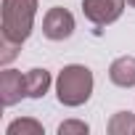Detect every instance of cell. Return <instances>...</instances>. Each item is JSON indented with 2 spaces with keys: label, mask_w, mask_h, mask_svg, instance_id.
Masks as SVG:
<instances>
[{
  "label": "cell",
  "mask_w": 135,
  "mask_h": 135,
  "mask_svg": "<svg viewBox=\"0 0 135 135\" xmlns=\"http://www.w3.org/2000/svg\"><path fill=\"white\" fill-rule=\"evenodd\" d=\"M109 132L111 135H132L135 132V117L130 111H119L111 122H109Z\"/></svg>",
  "instance_id": "ba28073f"
},
{
  "label": "cell",
  "mask_w": 135,
  "mask_h": 135,
  "mask_svg": "<svg viewBox=\"0 0 135 135\" xmlns=\"http://www.w3.org/2000/svg\"><path fill=\"white\" fill-rule=\"evenodd\" d=\"M109 80L119 88H135V56H119L109 66Z\"/></svg>",
  "instance_id": "8992f818"
},
{
  "label": "cell",
  "mask_w": 135,
  "mask_h": 135,
  "mask_svg": "<svg viewBox=\"0 0 135 135\" xmlns=\"http://www.w3.org/2000/svg\"><path fill=\"white\" fill-rule=\"evenodd\" d=\"M58 132H61V135H69V132L85 135V132H88V124H85V122H64V124L58 127Z\"/></svg>",
  "instance_id": "8fae6325"
},
{
  "label": "cell",
  "mask_w": 135,
  "mask_h": 135,
  "mask_svg": "<svg viewBox=\"0 0 135 135\" xmlns=\"http://www.w3.org/2000/svg\"><path fill=\"white\" fill-rule=\"evenodd\" d=\"M24 88H27L29 98H42L50 88V74L45 69H29L24 74Z\"/></svg>",
  "instance_id": "52a82bcc"
},
{
  "label": "cell",
  "mask_w": 135,
  "mask_h": 135,
  "mask_svg": "<svg viewBox=\"0 0 135 135\" xmlns=\"http://www.w3.org/2000/svg\"><path fill=\"white\" fill-rule=\"evenodd\" d=\"M19 132H32V135H42V124H37L35 119H19V122L8 124V135H19Z\"/></svg>",
  "instance_id": "9c48e42d"
},
{
  "label": "cell",
  "mask_w": 135,
  "mask_h": 135,
  "mask_svg": "<svg viewBox=\"0 0 135 135\" xmlns=\"http://www.w3.org/2000/svg\"><path fill=\"white\" fill-rule=\"evenodd\" d=\"M56 93L64 106H82L93 93V72L80 64L64 66L56 82Z\"/></svg>",
  "instance_id": "6da1fadb"
},
{
  "label": "cell",
  "mask_w": 135,
  "mask_h": 135,
  "mask_svg": "<svg viewBox=\"0 0 135 135\" xmlns=\"http://www.w3.org/2000/svg\"><path fill=\"white\" fill-rule=\"evenodd\" d=\"M37 0H3V37L24 42L32 32Z\"/></svg>",
  "instance_id": "7a4b0ae2"
},
{
  "label": "cell",
  "mask_w": 135,
  "mask_h": 135,
  "mask_svg": "<svg viewBox=\"0 0 135 135\" xmlns=\"http://www.w3.org/2000/svg\"><path fill=\"white\" fill-rule=\"evenodd\" d=\"M124 3L127 0H82V13L95 27H106L122 16Z\"/></svg>",
  "instance_id": "3957f363"
},
{
  "label": "cell",
  "mask_w": 135,
  "mask_h": 135,
  "mask_svg": "<svg viewBox=\"0 0 135 135\" xmlns=\"http://www.w3.org/2000/svg\"><path fill=\"white\" fill-rule=\"evenodd\" d=\"M19 48H21V42H13V40L3 37V53H0V61H3V64H8L11 58H16Z\"/></svg>",
  "instance_id": "30bf717a"
},
{
  "label": "cell",
  "mask_w": 135,
  "mask_h": 135,
  "mask_svg": "<svg viewBox=\"0 0 135 135\" xmlns=\"http://www.w3.org/2000/svg\"><path fill=\"white\" fill-rule=\"evenodd\" d=\"M21 95H27L21 72L6 69L0 74V98H3V106H13L16 101H21Z\"/></svg>",
  "instance_id": "5b68a950"
},
{
  "label": "cell",
  "mask_w": 135,
  "mask_h": 135,
  "mask_svg": "<svg viewBox=\"0 0 135 135\" xmlns=\"http://www.w3.org/2000/svg\"><path fill=\"white\" fill-rule=\"evenodd\" d=\"M74 32V16L66 11V8H50L42 19V35L48 40H66L72 37Z\"/></svg>",
  "instance_id": "277c9868"
},
{
  "label": "cell",
  "mask_w": 135,
  "mask_h": 135,
  "mask_svg": "<svg viewBox=\"0 0 135 135\" xmlns=\"http://www.w3.org/2000/svg\"><path fill=\"white\" fill-rule=\"evenodd\" d=\"M127 6H132V8H135V0H127Z\"/></svg>",
  "instance_id": "7c38bea8"
}]
</instances>
